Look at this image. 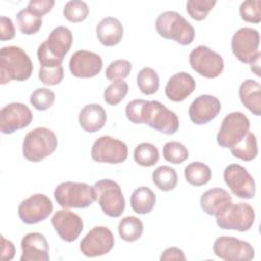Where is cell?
<instances>
[{
  "instance_id": "obj_19",
  "label": "cell",
  "mask_w": 261,
  "mask_h": 261,
  "mask_svg": "<svg viewBox=\"0 0 261 261\" xmlns=\"http://www.w3.org/2000/svg\"><path fill=\"white\" fill-rule=\"evenodd\" d=\"M51 223L60 239L68 243L75 241L84 228L81 216L66 209L56 211L51 218Z\"/></svg>"
},
{
  "instance_id": "obj_37",
  "label": "cell",
  "mask_w": 261,
  "mask_h": 261,
  "mask_svg": "<svg viewBox=\"0 0 261 261\" xmlns=\"http://www.w3.org/2000/svg\"><path fill=\"white\" fill-rule=\"evenodd\" d=\"M216 4L215 0H189L186 4L188 14L195 20L205 19Z\"/></svg>"
},
{
  "instance_id": "obj_44",
  "label": "cell",
  "mask_w": 261,
  "mask_h": 261,
  "mask_svg": "<svg viewBox=\"0 0 261 261\" xmlns=\"http://www.w3.org/2000/svg\"><path fill=\"white\" fill-rule=\"evenodd\" d=\"M54 4V0H31L28 4V8L42 17L44 14L51 11Z\"/></svg>"
},
{
  "instance_id": "obj_5",
  "label": "cell",
  "mask_w": 261,
  "mask_h": 261,
  "mask_svg": "<svg viewBox=\"0 0 261 261\" xmlns=\"http://www.w3.org/2000/svg\"><path fill=\"white\" fill-rule=\"evenodd\" d=\"M54 198L64 209L87 208L96 201V194L94 188L86 182L64 181L55 188Z\"/></svg>"
},
{
  "instance_id": "obj_4",
  "label": "cell",
  "mask_w": 261,
  "mask_h": 261,
  "mask_svg": "<svg viewBox=\"0 0 261 261\" xmlns=\"http://www.w3.org/2000/svg\"><path fill=\"white\" fill-rule=\"evenodd\" d=\"M56 135L47 127L29 132L22 142V155L32 162H39L51 155L57 148Z\"/></svg>"
},
{
  "instance_id": "obj_38",
  "label": "cell",
  "mask_w": 261,
  "mask_h": 261,
  "mask_svg": "<svg viewBox=\"0 0 261 261\" xmlns=\"http://www.w3.org/2000/svg\"><path fill=\"white\" fill-rule=\"evenodd\" d=\"M128 93V85L126 82L114 81L104 91V101L109 105L119 104Z\"/></svg>"
},
{
  "instance_id": "obj_30",
  "label": "cell",
  "mask_w": 261,
  "mask_h": 261,
  "mask_svg": "<svg viewBox=\"0 0 261 261\" xmlns=\"http://www.w3.org/2000/svg\"><path fill=\"white\" fill-rule=\"evenodd\" d=\"M154 185L163 192L173 190L177 185V173L174 168L168 165L157 167L152 173Z\"/></svg>"
},
{
  "instance_id": "obj_31",
  "label": "cell",
  "mask_w": 261,
  "mask_h": 261,
  "mask_svg": "<svg viewBox=\"0 0 261 261\" xmlns=\"http://www.w3.org/2000/svg\"><path fill=\"white\" fill-rule=\"evenodd\" d=\"M144 231V225L141 219L136 216H126L118 224L119 237L125 242H135L139 240Z\"/></svg>"
},
{
  "instance_id": "obj_35",
  "label": "cell",
  "mask_w": 261,
  "mask_h": 261,
  "mask_svg": "<svg viewBox=\"0 0 261 261\" xmlns=\"http://www.w3.org/2000/svg\"><path fill=\"white\" fill-rule=\"evenodd\" d=\"M162 154L166 161L173 164H180L189 157V151L185 145L175 141L167 142L162 148Z\"/></svg>"
},
{
  "instance_id": "obj_26",
  "label": "cell",
  "mask_w": 261,
  "mask_h": 261,
  "mask_svg": "<svg viewBox=\"0 0 261 261\" xmlns=\"http://www.w3.org/2000/svg\"><path fill=\"white\" fill-rule=\"evenodd\" d=\"M239 97L242 104L254 115L261 114V85L255 80H245L239 88Z\"/></svg>"
},
{
  "instance_id": "obj_21",
  "label": "cell",
  "mask_w": 261,
  "mask_h": 261,
  "mask_svg": "<svg viewBox=\"0 0 261 261\" xmlns=\"http://www.w3.org/2000/svg\"><path fill=\"white\" fill-rule=\"evenodd\" d=\"M20 261H49V244L40 232H30L21 240Z\"/></svg>"
},
{
  "instance_id": "obj_48",
  "label": "cell",
  "mask_w": 261,
  "mask_h": 261,
  "mask_svg": "<svg viewBox=\"0 0 261 261\" xmlns=\"http://www.w3.org/2000/svg\"><path fill=\"white\" fill-rule=\"evenodd\" d=\"M260 58H261V52L255 57V59L250 63L251 70L258 76H260Z\"/></svg>"
},
{
  "instance_id": "obj_43",
  "label": "cell",
  "mask_w": 261,
  "mask_h": 261,
  "mask_svg": "<svg viewBox=\"0 0 261 261\" xmlns=\"http://www.w3.org/2000/svg\"><path fill=\"white\" fill-rule=\"evenodd\" d=\"M146 101L147 100L136 99L127 103L125 107V115L130 122L142 124V114Z\"/></svg>"
},
{
  "instance_id": "obj_12",
  "label": "cell",
  "mask_w": 261,
  "mask_h": 261,
  "mask_svg": "<svg viewBox=\"0 0 261 261\" xmlns=\"http://www.w3.org/2000/svg\"><path fill=\"white\" fill-rule=\"evenodd\" d=\"M128 148L125 143L110 136L98 138L91 150V157L94 161L117 164L126 160Z\"/></svg>"
},
{
  "instance_id": "obj_46",
  "label": "cell",
  "mask_w": 261,
  "mask_h": 261,
  "mask_svg": "<svg viewBox=\"0 0 261 261\" xmlns=\"http://www.w3.org/2000/svg\"><path fill=\"white\" fill-rule=\"evenodd\" d=\"M161 261H166V260H186L185 253L181 249L177 247H170L164 250L160 256Z\"/></svg>"
},
{
  "instance_id": "obj_47",
  "label": "cell",
  "mask_w": 261,
  "mask_h": 261,
  "mask_svg": "<svg viewBox=\"0 0 261 261\" xmlns=\"http://www.w3.org/2000/svg\"><path fill=\"white\" fill-rule=\"evenodd\" d=\"M2 241V254H1V259L3 261H9L14 257L15 254V248L12 242L6 240L4 237H1Z\"/></svg>"
},
{
  "instance_id": "obj_20",
  "label": "cell",
  "mask_w": 261,
  "mask_h": 261,
  "mask_svg": "<svg viewBox=\"0 0 261 261\" xmlns=\"http://www.w3.org/2000/svg\"><path fill=\"white\" fill-rule=\"evenodd\" d=\"M220 109V101L215 96L201 95L190 105L189 116L195 124H206L218 115Z\"/></svg>"
},
{
  "instance_id": "obj_2",
  "label": "cell",
  "mask_w": 261,
  "mask_h": 261,
  "mask_svg": "<svg viewBox=\"0 0 261 261\" xmlns=\"http://www.w3.org/2000/svg\"><path fill=\"white\" fill-rule=\"evenodd\" d=\"M71 44L72 33L68 28L62 25L54 28L47 40L38 47L37 56L41 66L61 65Z\"/></svg>"
},
{
  "instance_id": "obj_27",
  "label": "cell",
  "mask_w": 261,
  "mask_h": 261,
  "mask_svg": "<svg viewBox=\"0 0 261 261\" xmlns=\"http://www.w3.org/2000/svg\"><path fill=\"white\" fill-rule=\"evenodd\" d=\"M156 203L154 192L148 187L137 188L130 196V207L138 214L150 213Z\"/></svg>"
},
{
  "instance_id": "obj_45",
  "label": "cell",
  "mask_w": 261,
  "mask_h": 261,
  "mask_svg": "<svg viewBox=\"0 0 261 261\" xmlns=\"http://www.w3.org/2000/svg\"><path fill=\"white\" fill-rule=\"evenodd\" d=\"M15 36V28L9 17H0V40L7 41L13 39Z\"/></svg>"
},
{
  "instance_id": "obj_7",
  "label": "cell",
  "mask_w": 261,
  "mask_h": 261,
  "mask_svg": "<svg viewBox=\"0 0 261 261\" xmlns=\"http://www.w3.org/2000/svg\"><path fill=\"white\" fill-rule=\"evenodd\" d=\"M96 201L102 211L110 217H119L125 207V200L120 186L112 179H101L93 186Z\"/></svg>"
},
{
  "instance_id": "obj_11",
  "label": "cell",
  "mask_w": 261,
  "mask_h": 261,
  "mask_svg": "<svg viewBox=\"0 0 261 261\" xmlns=\"http://www.w3.org/2000/svg\"><path fill=\"white\" fill-rule=\"evenodd\" d=\"M213 252L225 261H250L255 257V249L249 242L228 236L219 237L214 241Z\"/></svg>"
},
{
  "instance_id": "obj_29",
  "label": "cell",
  "mask_w": 261,
  "mask_h": 261,
  "mask_svg": "<svg viewBox=\"0 0 261 261\" xmlns=\"http://www.w3.org/2000/svg\"><path fill=\"white\" fill-rule=\"evenodd\" d=\"M185 177L187 181L195 187H201L211 179V169L208 165L200 161H193L185 167Z\"/></svg>"
},
{
  "instance_id": "obj_42",
  "label": "cell",
  "mask_w": 261,
  "mask_h": 261,
  "mask_svg": "<svg viewBox=\"0 0 261 261\" xmlns=\"http://www.w3.org/2000/svg\"><path fill=\"white\" fill-rule=\"evenodd\" d=\"M64 76L62 65L40 66L39 80L46 86H55L61 83Z\"/></svg>"
},
{
  "instance_id": "obj_8",
  "label": "cell",
  "mask_w": 261,
  "mask_h": 261,
  "mask_svg": "<svg viewBox=\"0 0 261 261\" xmlns=\"http://www.w3.org/2000/svg\"><path fill=\"white\" fill-rule=\"evenodd\" d=\"M249 118L240 111L227 114L220 125L216 136L217 144L222 148L230 149L250 132Z\"/></svg>"
},
{
  "instance_id": "obj_15",
  "label": "cell",
  "mask_w": 261,
  "mask_h": 261,
  "mask_svg": "<svg viewBox=\"0 0 261 261\" xmlns=\"http://www.w3.org/2000/svg\"><path fill=\"white\" fill-rule=\"evenodd\" d=\"M114 246V237L106 226L93 227L81 241L80 250L86 257H98L107 254Z\"/></svg>"
},
{
  "instance_id": "obj_6",
  "label": "cell",
  "mask_w": 261,
  "mask_h": 261,
  "mask_svg": "<svg viewBox=\"0 0 261 261\" xmlns=\"http://www.w3.org/2000/svg\"><path fill=\"white\" fill-rule=\"evenodd\" d=\"M142 123L165 135H173L179 127L177 115L158 101H146Z\"/></svg>"
},
{
  "instance_id": "obj_28",
  "label": "cell",
  "mask_w": 261,
  "mask_h": 261,
  "mask_svg": "<svg viewBox=\"0 0 261 261\" xmlns=\"http://www.w3.org/2000/svg\"><path fill=\"white\" fill-rule=\"evenodd\" d=\"M231 154L243 160V161H252L258 155V145L256 136L252 132L248 134L233 147L230 148Z\"/></svg>"
},
{
  "instance_id": "obj_34",
  "label": "cell",
  "mask_w": 261,
  "mask_h": 261,
  "mask_svg": "<svg viewBox=\"0 0 261 261\" xmlns=\"http://www.w3.org/2000/svg\"><path fill=\"white\" fill-rule=\"evenodd\" d=\"M134 159L141 166H153L159 160L158 149L151 143H141L135 148Z\"/></svg>"
},
{
  "instance_id": "obj_1",
  "label": "cell",
  "mask_w": 261,
  "mask_h": 261,
  "mask_svg": "<svg viewBox=\"0 0 261 261\" xmlns=\"http://www.w3.org/2000/svg\"><path fill=\"white\" fill-rule=\"evenodd\" d=\"M33 63L27 52L17 46H5L0 50V84L25 81L33 73Z\"/></svg>"
},
{
  "instance_id": "obj_32",
  "label": "cell",
  "mask_w": 261,
  "mask_h": 261,
  "mask_svg": "<svg viewBox=\"0 0 261 261\" xmlns=\"http://www.w3.org/2000/svg\"><path fill=\"white\" fill-rule=\"evenodd\" d=\"M16 22L18 30L22 34L34 35L42 27V17L27 7L16 14Z\"/></svg>"
},
{
  "instance_id": "obj_22",
  "label": "cell",
  "mask_w": 261,
  "mask_h": 261,
  "mask_svg": "<svg viewBox=\"0 0 261 261\" xmlns=\"http://www.w3.org/2000/svg\"><path fill=\"white\" fill-rule=\"evenodd\" d=\"M232 204L230 194L221 188H212L203 193L200 199L202 210L208 215L217 216Z\"/></svg>"
},
{
  "instance_id": "obj_41",
  "label": "cell",
  "mask_w": 261,
  "mask_h": 261,
  "mask_svg": "<svg viewBox=\"0 0 261 261\" xmlns=\"http://www.w3.org/2000/svg\"><path fill=\"white\" fill-rule=\"evenodd\" d=\"M132 70V63L125 59H117L112 61L105 70V76L109 81H122Z\"/></svg>"
},
{
  "instance_id": "obj_14",
  "label": "cell",
  "mask_w": 261,
  "mask_h": 261,
  "mask_svg": "<svg viewBox=\"0 0 261 261\" xmlns=\"http://www.w3.org/2000/svg\"><path fill=\"white\" fill-rule=\"evenodd\" d=\"M226 186L240 199H253L256 194V185L249 171L240 164H229L223 171Z\"/></svg>"
},
{
  "instance_id": "obj_33",
  "label": "cell",
  "mask_w": 261,
  "mask_h": 261,
  "mask_svg": "<svg viewBox=\"0 0 261 261\" xmlns=\"http://www.w3.org/2000/svg\"><path fill=\"white\" fill-rule=\"evenodd\" d=\"M137 85L145 95H153L159 89V76L151 67L142 68L137 75Z\"/></svg>"
},
{
  "instance_id": "obj_17",
  "label": "cell",
  "mask_w": 261,
  "mask_h": 261,
  "mask_svg": "<svg viewBox=\"0 0 261 261\" xmlns=\"http://www.w3.org/2000/svg\"><path fill=\"white\" fill-rule=\"evenodd\" d=\"M53 204L44 194H35L23 200L17 208L20 220L27 224H35L45 220L52 213Z\"/></svg>"
},
{
  "instance_id": "obj_9",
  "label": "cell",
  "mask_w": 261,
  "mask_h": 261,
  "mask_svg": "<svg viewBox=\"0 0 261 261\" xmlns=\"http://www.w3.org/2000/svg\"><path fill=\"white\" fill-rule=\"evenodd\" d=\"M189 61L197 73L207 79L217 77L224 68L221 55L204 45H200L191 51Z\"/></svg>"
},
{
  "instance_id": "obj_13",
  "label": "cell",
  "mask_w": 261,
  "mask_h": 261,
  "mask_svg": "<svg viewBox=\"0 0 261 261\" xmlns=\"http://www.w3.org/2000/svg\"><path fill=\"white\" fill-rule=\"evenodd\" d=\"M260 35L253 28H241L231 38V50L238 60L251 63L260 53Z\"/></svg>"
},
{
  "instance_id": "obj_25",
  "label": "cell",
  "mask_w": 261,
  "mask_h": 261,
  "mask_svg": "<svg viewBox=\"0 0 261 261\" xmlns=\"http://www.w3.org/2000/svg\"><path fill=\"white\" fill-rule=\"evenodd\" d=\"M107 114L99 104H88L79 113V123L87 133H96L106 123Z\"/></svg>"
},
{
  "instance_id": "obj_24",
  "label": "cell",
  "mask_w": 261,
  "mask_h": 261,
  "mask_svg": "<svg viewBox=\"0 0 261 261\" xmlns=\"http://www.w3.org/2000/svg\"><path fill=\"white\" fill-rule=\"evenodd\" d=\"M99 42L107 47L117 45L123 37V27L119 19L108 16L102 18L96 27Z\"/></svg>"
},
{
  "instance_id": "obj_23",
  "label": "cell",
  "mask_w": 261,
  "mask_h": 261,
  "mask_svg": "<svg viewBox=\"0 0 261 261\" xmlns=\"http://www.w3.org/2000/svg\"><path fill=\"white\" fill-rule=\"evenodd\" d=\"M196 89V82L194 77L185 72H177L173 74L165 86L166 97L173 102H181L188 98Z\"/></svg>"
},
{
  "instance_id": "obj_16",
  "label": "cell",
  "mask_w": 261,
  "mask_h": 261,
  "mask_svg": "<svg viewBox=\"0 0 261 261\" xmlns=\"http://www.w3.org/2000/svg\"><path fill=\"white\" fill-rule=\"evenodd\" d=\"M33 113L22 103L12 102L0 110V130L2 134H12L31 124Z\"/></svg>"
},
{
  "instance_id": "obj_3",
  "label": "cell",
  "mask_w": 261,
  "mask_h": 261,
  "mask_svg": "<svg viewBox=\"0 0 261 261\" xmlns=\"http://www.w3.org/2000/svg\"><path fill=\"white\" fill-rule=\"evenodd\" d=\"M155 28L159 36L182 46L191 44L195 39L194 27L176 11L160 13L156 18Z\"/></svg>"
},
{
  "instance_id": "obj_39",
  "label": "cell",
  "mask_w": 261,
  "mask_h": 261,
  "mask_svg": "<svg viewBox=\"0 0 261 261\" xmlns=\"http://www.w3.org/2000/svg\"><path fill=\"white\" fill-rule=\"evenodd\" d=\"M55 101V94L48 88L36 89L30 97V103L40 111L49 109Z\"/></svg>"
},
{
  "instance_id": "obj_40",
  "label": "cell",
  "mask_w": 261,
  "mask_h": 261,
  "mask_svg": "<svg viewBox=\"0 0 261 261\" xmlns=\"http://www.w3.org/2000/svg\"><path fill=\"white\" fill-rule=\"evenodd\" d=\"M239 13L243 20L251 23H259L261 21V1L248 0L242 2Z\"/></svg>"
},
{
  "instance_id": "obj_18",
  "label": "cell",
  "mask_w": 261,
  "mask_h": 261,
  "mask_svg": "<svg viewBox=\"0 0 261 261\" xmlns=\"http://www.w3.org/2000/svg\"><path fill=\"white\" fill-rule=\"evenodd\" d=\"M103 61L100 55L88 50L74 52L69 60V70L75 77L89 79L100 73Z\"/></svg>"
},
{
  "instance_id": "obj_36",
  "label": "cell",
  "mask_w": 261,
  "mask_h": 261,
  "mask_svg": "<svg viewBox=\"0 0 261 261\" xmlns=\"http://www.w3.org/2000/svg\"><path fill=\"white\" fill-rule=\"evenodd\" d=\"M89 14V7L86 2L81 0H71L65 3L63 8L64 17L71 22H82Z\"/></svg>"
},
{
  "instance_id": "obj_10",
  "label": "cell",
  "mask_w": 261,
  "mask_h": 261,
  "mask_svg": "<svg viewBox=\"0 0 261 261\" xmlns=\"http://www.w3.org/2000/svg\"><path fill=\"white\" fill-rule=\"evenodd\" d=\"M254 208L244 202L231 204L224 212L216 216V223L222 229L238 231L249 230L255 221Z\"/></svg>"
}]
</instances>
